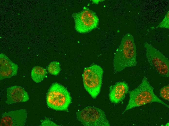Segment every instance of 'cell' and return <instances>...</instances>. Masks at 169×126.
Segmentation results:
<instances>
[{"instance_id":"9","label":"cell","mask_w":169,"mask_h":126,"mask_svg":"<svg viewBox=\"0 0 169 126\" xmlns=\"http://www.w3.org/2000/svg\"><path fill=\"white\" fill-rule=\"evenodd\" d=\"M6 94L7 99L5 102L8 104L25 102L29 99L27 92L19 86H14L7 87Z\"/></svg>"},{"instance_id":"13","label":"cell","mask_w":169,"mask_h":126,"mask_svg":"<svg viewBox=\"0 0 169 126\" xmlns=\"http://www.w3.org/2000/svg\"><path fill=\"white\" fill-rule=\"evenodd\" d=\"M60 69L59 63L56 61H53L50 63L48 67V70L49 72L54 75H58L60 71Z\"/></svg>"},{"instance_id":"16","label":"cell","mask_w":169,"mask_h":126,"mask_svg":"<svg viewBox=\"0 0 169 126\" xmlns=\"http://www.w3.org/2000/svg\"><path fill=\"white\" fill-rule=\"evenodd\" d=\"M41 126H58V125L46 118L42 121Z\"/></svg>"},{"instance_id":"11","label":"cell","mask_w":169,"mask_h":126,"mask_svg":"<svg viewBox=\"0 0 169 126\" xmlns=\"http://www.w3.org/2000/svg\"><path fill=\"white\" fill-rule=\"evenodd\" d=\"M129 89L128 84L124 81L116 83L110 87L109 98L112 103L117 104L125 98Z\"/></svg>"},{"instance_id":"5","label":"cell","mask_w":169,"mask_h":126,"mask_svg":"<svg viewBox=\"0 0 169 126\" xmlns=\"http://www.w3.org/2000/svg\"><path fill=\"white\" fill-rule=\"evenodd\" d=\"M143 45L146 57L150 66L161 76L169 77L168 58L148 43L144 42Z\"/></svg>"},{"instance_id":"1","label":"cell","mask_w":169,"mask_h":126,"mask_svg":"<svg viewBox=\"0 0 169 126\" xmlns=\"http://www.w3.org/2000/svg\"><path fill=\"white\" fill-rule=\"evenodd\" d=\"M136 49L133 36L129 33L122 37L114 55L113 66L117 72L128 67L136 66Z\"/></svg>"},{"instance_id":"7","label":"cell","mask_w":169,"mask_h":126,"mask_svg":"<svg viewBox=\"0 0 169 126\" xmlns=\"http://www.w3.org/2000/svg\"><path fill=\"white\" fill-rule=\"evenodd\" d=\"M73 16L75 22V29L80 33L89 32L96 28L98 24L99 20L97 16L88 8L74 13Z\"/></svg>"},{"instance_id":"10","label":"cell","mask_w":169,"mask_h":126,"mask_svg":"<svg viewBox=\"0 0 169 126\" xmlns=\"http://www.w3.org/2000/svg\"><path fill=\"white\" fill-rule=\"evenodd\" d=\"M0 79L1 80L16 75L17 65L12 62L4 54L0 55Z\"/></svg>"},{"instance_id":"8","label":"cell","mask_w":169,"mask_h":126,"mask_svg":"<svg viewBox=\"0 0 169 126\" xmlns=\"http://www.w3.org/2000/svg\"><path fill=\"white\" fill-rule=\"evenodd\" d=\"M27 115V111L23 109L4 113L0 117V126H24L26 122Z\"/></svg>"},{"instance_id":"3","label":"cell","mask_w":169,"mask_h":126,"mask_svg":"<svg viewBox=\"0 0 169 126\" xmlns=\"http://www.w3.org/2000/svg\"><path fill=\"white\" fill-rule=\"evenodd\" d=\"M70 95L67 89L57 83H53L46 97V102L50 108L57 110H67L71 101Z\"/></svg>"},{"instance_id":"15","label":"cell","mask_w":169,"mask_h":126,"mask_svg":"<svg viewBox=\"0 0 169 126\" xmlns=\"http://www.w3.org/2000/svg\"><path fill=\"white\" fill-rule=\"evenodd\" d=\"M160 96L164 100H169V85H167L163 87L160 91Z\"/></svg>"},{"instance_id":"12","label":"cell","mask_w":169,"mask_h":126,"mask_svg":"<svg viewBox=\"0 0 169 126\" xmlns=\"http://www.w3.org/2000/svg\"><path fill=\"white\" fill-rule=\"evenodd\" d=\"M46 74V70L39 66L34 67L31 71V75L33 80L36 83H39L42 80Z\"/></svg>"},{"instance_id":"2","label":"cell","mask_w":169,"mask_h":126,"mask_svg":"<svg viewBox=\"0 0 169 126\" xmlns=\"http://www.w3.org/2000/svg\"><path fill=\"white\" fill-rule=\"evenodd\" d=\"M154 88L151 85L145 76L141 83L129 93V99L126 108L123 114L128 110L135 107L156 102L161 103L169 108V106L156 95Z\"/></svg>"},{"instance_id":"4","label":"cell","mask_w":169,"mask_h":126,"mask_svg":"<svg viewBox=\"0 0 169 126\" xmlns=\"http://www.w3.org/2000/svg\"><path fill=\"white\" fill-rule=\"evenodd\" d=\"M103 73L102 68L97 64L85 68L84 70L83 80L84 88L94 99L100 93Z\"/></svg>"},{"instance_id":"6","label":"cell","mask_w":169,"mask_h":126,"mask_svg":"<svg viewBox=\"0 0 169 126\" xmlns=\"http://www.w3.org/2000/svg\"><path fill=\"white\" fill-rule=\"evenodd\" d=\"M78 120L84 126H109L110 124L105 113L101 109L89 106L76 113Z\"/></svg>"},{"instance_id":"14","label":"cell","mask_w":169,"mask_h":126,"mask_svg":"<svg viewBox=\"0 0 169 126\" xmlns=\"http://www.w3.org/2000/svg\"><path fill=\"white\" fill-rule=\"evenodd\" d=\"M158 28L169 29V11H168L165 15L162 21L160 22L154 29Z\"/></svg>"}]
</instances>
